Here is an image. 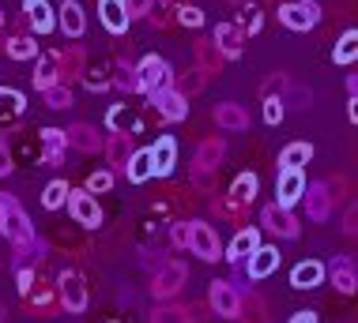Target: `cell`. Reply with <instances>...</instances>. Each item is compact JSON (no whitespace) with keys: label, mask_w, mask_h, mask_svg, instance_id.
Returning a JSON list of instances; mask_svg holds the SVG:
<instances>
[{"label":"cell","mask_w":358,"mask_h":323,"mask_svg":"<svg viewBox=\"0 0 358 323\" xmlns=\"http://www.w3.org/2000/svg\"><path fill=\"white\" fill-rule=\"evenodd\" d=\"M23 301H27V308H31L34 316H57V312H61L57 282H50L42 271H34V275H31V282H27V290H23Z\"/></svg>","instance_id":"2"},{"label":"cell","mask_w":358,"mask_h":323,"mask_svg":"<svg viewBox=\"0 0 358 323\" xmlns=\"http://www.w3.org/2000/svg\"><path fill=\"white\" fill-rule=\"evenodd\" d=\"M279 23L287 31H313L321 23V4L317 0H283L279 4Z\"/></svg>","instance_id":"6"},{"label":"cell","mask_w":358,"mask_h":323,"mask_svg":"<svg viewBox=\"0 0 358 323\" xmlns=\"http://www.w3.org/2000/svg\"><path fill=\"white\" fill-rule=\"evenodd\" d=\"M215 124L222 132H245L249 128V110L241 102H222V105H215Z\"/></svg>","instance_id":"25"},{"label":"cell","mask_w":358,"mask_h":323,"mask_svg":"<svg viewBox=\"0 0 358 323\" xmlns=\"http://www.w3.org/2000/svg\"><path fill=\"white\" fill-rule=\"evenodd\" d=\"M309 98H313V94H309V87H294V83H287V91L279 94V102H290L294 110H306Z\"/></svg>","instance_id":"48"},{"label":"cell","mask_w":358,"mask_h":323,"mask_svg":"<svg viewBox=\"0 0 358 323\" xmlns=\"http://www.w3.org/2000/svg\"><path fill=\"white\" fill-rule=\"evenodd\" d=\"M166 4H170V0H166Z\"/></svg>","instance_id":"63"},{"label":"cell","mask_w":358,"mask_h":323,"mask_svg":"<svg viewBox=\"0 0 358 323\" xmlns=\"http://www.w3.org/2000/svg\"><path fill=\"white\" fill-rule=\"evenodd\" d=\"M189 252H196L204 263H215L222 256V241L208 222H189Z\"/></svg>","instance_id":"8"},{"label":"cell","mask_w":358,"mask_h":323,"mask_svg":"<svg viewBox=\"0 0 358 323\" xmlns=\"http://www.w3.org/2000/svg\"><path fill=\"white\" fill-rule=\"evenodd\" d=\"M215 173L219 170H204V165H192V184L200 192H215Z\"/></svg>","instance_id":"52"},{"label":"cell","mask_w":358,"mask_h":323,"mask_svg":"<svg viewBox=\"0 0 358 323\" xmlns=\"http://www.w3.org/2000/svg\"><path fill=\"white\" fill-rule=\"evenodd\" d=\"M264 121H268V124H279V121H283V102H279V98H264Z\"/></svg>","instance_id":"55"},{"label":"cell","mask_w":358,"mask_h":323,"mask_svg":"<svg viewBox=\"0 0 358 323\" xmlns=\"http://www.w3.org/2000/svg\"><path fill=\"white\" fill-rule=\"evenodd\" d=\"M0 38H4V12H0ZM0 49H4V45H0Z\"/></svg>","instance_id":"60"},{"label":"cell","mask_w":358,"mask_h":323,"mask_svg":"<svg viewBox=\"0 0 358 323\" xmlns=\"http://www.w3.org/2000/svg\"><path fill=\"white\" fill-rule=\"evenodd\" d=\"M143 19H148L155 31H162V27H170V23H173V8H170V4H159V0H155V8H151V12L143 15Z\"/></svg>","instance_id":"50"},{"label":"cell","mask_w":358,"mask_h":323,"mask_svg":"<svg viewBox=\"0 0 358 323\" xmlns=\"http://www.w3.org/2000/svg\"><path fill=\"white\" fill-rule=\"evenodd\" d=\"M306 192V173L302 170H279L275 177V203L279 207H294Z\"/></svg>","instance_id":"11"},{"label":"cell","mask_w":358,"mask_h":323,"mask_svg":"<svg viewBox=\"0 0 358 323\" xmlns=\"http://www.w3.org/2000/svg\"><path fill=\"white\" fill-rule=\"evenodd\" d=\"M136 68V91L140 94H148V98H155L159 91H166L170 87V64L162 61L159 53H148V57H140V64H132Z\"/></svg>","instance_id":"5"},{"label":"cell","mask_w":358,"mask_h":323,"mask_svg":"<svg viewBox=\"0 0 358 323\" xmlns=\"http://www.w3.org/2000/svg\"><path fill=\"white\" fill-rule=\"evenodd\" d=\"M343 233L355 237V207H347V214H343Z\"/></svg>","instance_id":"57"},{"label":"cell","mask_w":358,"mask_h":323,"mask_svg":"<svg viewBox=\"0 0 358 323\" xmlns=\"http://www.w3.org/2000/svg\"><path fill=\"white\" fill-rule=\"evenodd\" d=\"M192 57H196V68L208 75V80H211V75H219L222 64H227V57L215 49L211 38H196V42H192Z\"/></svg>","instance_id":"21"},{"label":"cell","mask_w":358,"mask_h":323,"mask_svg":"<svg viewBox=\"0 0 358 323\" xmlns=\"http://www.w3.org/2000/svg\"><path fill=\"white\" fill-rule=\"evenodd\" d=\"M241 8H245V12H238L234 23H238V31L249 38V34H257V31H260V23H264V19H260V12H257L253 4H241Z\"/></svg>","instance_id":"46"},{"label":"cell","mask_w":358,"mask_h":323,"mask_svg":"<svg viewBox=\"0 0 358 323\" xmlns=\"http://www.w3.org/2000/svg\"><path fill=\"white\" fill-rule=\"evenodd\" d=\"M80 80H83L87 91H94V94L110 91V87H113V57H102V61H87L83 72H80Z\"/></svg>","instance_id":"15"},{"label":"cell","mask_w":358,"mask_h":323,"mask_svg":"<svg viewBox=\"0 0 358 323\" xmlns=\"http://www.w3.org/2000/svg\"><path fill=\"white\" fill-rule=\"evenodd\" d=\"M211 42H215V49L227 61H234V57L245 53V34L238 31V23H219L215 34H211Z\"/></svg>","instance_id":"19"},{"label":"cell","mask_w":358,"mask_h":323,"mask_svg":"<svg viewBox=\"0 0 358 323\" xmlns=\"http://www.w3.org/2000/svg\"><path fill=\"white\" fill-rule=\"evenodd\" d=\"M0 320H4V308H0Z\"/></svg>","instance_id":"62"},{"label":"cell","mask_w":358,"mask_h":323,"mask_svg":"<svg viewBox=\"0 0 358 323\" xmlns=\"http://www.w3.org/2000/svg\"><path fill=\"white\" fill-rule=\"evenodd\" d=\"M151 102H155V117H159V121H170L173 124V121H185V117H189V98H181L173 87L159 91Z\"/></svg>","instance_id":"13"},{"label":"cell","mask_w":358,"mask_h":323,"mask_svg":"<svg viewBox=\"0 0 358 323\" xmlns=\"http://www.w3.org/2000/svg\"><path fill=\"white\" fill-rule=\"evenodd\" d=\"M0 233H4V203H0Z\"/></svg>","instance_id":"59"},{"label":"cell","mask_w":358,"mask_h":323,"mask_svg":"<svg viewBox=\"0 0 358 323\" xmlns=\"http://www.w3.org/2000/svg\"><path fill=\"white\" fill-rule=\"evenodd\" d=\"M31 75H34V91H50L53 83H61V72H57V49L38 57V64H34Z\"/></svg>","instance_id":"34"},{"label":"cell","mask_w":358,"mask_h":323,"mask_svg":"<svg viewBox=\"0 0 358 323\" xmlns=\"http://www.w3.org/2000/svg\"><path fill=\"white\" fill-rule=\"evenodd\" d=\"M227 4H238L241 8V4H249V0H227Z\"/></svg>","instance_id":"61"},{"label":"cell","mask_w":358,"mask_h":323,"mask_svg":"<svg viewBox=\"0 0 358 323\" xmlns=\"http://www.w3.org/2000/svg\"><path fill=\"white\" fill-rule=\"evenodd\" d=\"M45 94V105H50V110H69L72 105V91L64 83H53L50 91H42Z\"/></svg>","instance_id":"47"},{"label":"cell","mask_w":358,"mask_h":323,"mask_svg":"<svg viewBox=\"0 0 358 323\" xmlns=\"http://www.w3.org/2000/svg\"><path fill=\"white\" fill-rule=\"evenodd\" d=\"M302 200H306V218L309 222H328V214H332V195H328L324 181L306 184Z\"/></svg>","instance_id":"16"},{"label":"cell","mask_w":358,"mask_h":323,"mask_svg":"<svg viewBox=\"0 0 358 323\" xmlns=\"http://www.w3.org/2000/svg\"><path fill=\"white\" fill-rule=\"evenodd\" d=\"M132 151H136V147H132L129 132H110V140L102 143V154H106V162H110V173H124Z\"/></svg>","instance_id":"12"},{"label":"cell","mask_w":358,"mask_h":323,"mask_svg":"<svg viewBox=\"0 0 358 323\" xmlns=\"http://www.w3.org/2000/svg\"><path fill=\"white\" fill-rule=\"evenodd\" d=\"M64 140H69V147H76L80 154H102V135L94 132V124H72V128H64Z\"/></svg>","instance_id":"20"},{"label":"cell","mask_w":358,"mask_h":323,"mask_svg":"<svg viewBox=\"0 0 358 323\" xmlns=\"http://www.w3.org/2000/svg\"><path fill=\"white\" fill-rule=\"evenodd\" d=\"M124 177H129L132 184L151 181V177H155V170H151V151H132L129 165H124Z\"/></svg>","instance_id":"38"},{"label":"cell","mask_w":358,"mask_h":323,"mask_svg":"<svg viewBox=\"0 0 358 323\" xmlns=\"http://www.w3.org/2000/svg\"><path fill=\"white\" fill-rule=\"evenodd\" d=\"M257 244H260V233L245 226V230H238V233H234V241H230V248L222 252V256L234 263V267H245V260L257 252Z\"/></svg>","instance_id":"24"},{"label":"cell","mask_w":358,"mask_h":323,"mask_svg":"<svg viewBox=\"0 0 358 323\" xmlns=\"http://www.w3.org/2000/svg\"><path fill=\"white\" fill-rule=\"evenodd\" d=\"M227 195H230L234 203H241V207H249V203L257 200V173H249V170H245V173H238Z\"/></svg>","instance_id":"37"},{"label":"cell","mask_w":358,"mask_h":323,"mask_svg":"<svg viewBox=\"0 0 358 323\" xmlns=\"http://www.w3.org/2000/svg\"><path fill=\"white\" fill-rule=\"evenodd\" d=\"M4 53L12 57V61H34V57H38L34 34H15V38H8V42H4Z\"/></svg>","instance_id":"39"},{"label":"cell","mask_w":358,"mask_h":323,"mask_svg":"<svg viewBox=\"0 0 358 323\" xmlns=\"http://www.w3.org/2000/svg\"><path fill=\"white\" fill-rule=\"evenodd\" d=\"M287 75L283 72H275V75H268V80L264 83H260V98H279V94H283L287 91Z\"/></svg>","instance_id":"51"},{"label":"cell","mask_w":358,"mask_h":323,"mask_svg":"<svg viewBox=\"0 0 358 323\" xmlns=\"http://www.w3.org/2000/svg\"><path fill=\"white\" fill-rule=\"evenodd\" d=\"M27 113V98L15 87H0V124H15Z\"/></svg>","instance_id":"32"},{"label":"cell","mask_w":358,"mask_h":323,"mask_svg":"<svg viewBox=\"0 0 358 323\" xmlns=\"http://www.w3.org/2000/svg\"><path fill=\"white\" fill-rule=\"evenodd\" d=\"M106 124H110V132L136 135V132H143V113H136L129 102H121V105H113V110L106 113Z\"/></svg>","instance_id":"26"},{"label":"cell","mask_w":358,"mask_h":323,"mask_svg":"<svg viewBox=\"0 0 358 323\" xmlns=\"http://www.w3.org/2000/svg\"><path fill=\"white\" fill-rule=\"evenodd\" d=\"M15 170V158H12V147L0 140V177H8V173Z\"/></svg>","instance_id":"56"},{"label":"cell","mask_w":358,"mask_h":323,"mask_svg":"<svg viewBox=\"0 0 358 323\" xmlns=\"http://www.w3.org/2000/svg\"><path fill=\"white\" fill-rule=\"evenodd\" d=\"M324 275L332 278V286L340 290V293H355V286H358V271H355V260L351 256H336L324 267Z\"/></svg>","instance_id":"23"},{"label":"cell","mask_w":358,"mask_h":323,"mask_svg":"<svg viewBox=\"0 0 358 323\" xmlns=\"http://www.w3.org/2000/svg\"><path fill=\"white\" fill-rule=\"evenodd\" d=\"M355 57H358V31H343L332 49V61L347 68V64H355Z\"/></svg>","instance_id":"40"},{"label":"cell","mask_w":358,"mask_h":323,"mask_svg":"<svg viewBox=\"0 0 358 323\" xmlns=\"http://www.w3.org/2000/svg\"><path fill=\"white\" fill-rule=\"evenodd\" d=\"M211 211H215L219 218H227V222H245V211H249V207L234 203L230 195H219V200H211Z\"/></svg>","instance_id":"43"},{"label":"cell","mask_w":358,"mask_h":323,"mask_svg":"<svg viewBox=\"0 0 358 323\" xmlns=\"http://www.w3.org/2000/svg\"><path fill=\"white\" fill-rule=\"evenodd\" d=\"M99 15H102V27L110 31L113 38H121L129 31V12H124V0H99Z\"/></svg>","instance_id":"27"},{"label":"cell","mask_w":358,"mask_h":323,"mask_svg":"<svg viewBox=\"0 0 358 323\" xmlns=\"http://www.w3.org/2000/svg\"><path fill=\"white\" fill-rule=\"evenodd\" d=\"M69 211H72V222L83 230H99L102 226V207L91 192H69Z\"/></svg>","instance_id":"9"},{"label":"cell","mask_w":358,"mask_h":323,"mask_svg":"<svg viewBox=\"0 0 358 323\" xmlns=\"http://www.w3.org/2000/svg\"><path fill=\"white\" fill-rule=\"evenodd\" d=\"M113 87L124 94L136 91V68H132L129 61H113Z\"/></svg>","instance_id":"44"},{"label":"cell","mask_w":358,"mask_h":323,"mask_svg":"<svg viewBox=\"0 0 358 323\" xmlns=\"http://www.w3.org/2000/svg\"><path fill=\"white\" fill-rule=\"evenodd\" d=\"M151 323H192V316H189V308L185 305H159L151 312Z\"/></svg>","instance_id":"42"},{"label":"cell","mask_w":358,"mask_h":323,"mask_svg":"<svg viewBox=\"0 0 358 323\" xmlns=\"http://www.w3.org/2000/svg\"><path fill=\"white\" fill-rule=\"evenodd\" d=\"M260 222H264V230H272L275 237H287V241H294L302 233V222L290 214V207H279V203H268L260 211Z\"/></svg>","instance_id":"10"},{"label":"cell","mask_w":358,"mask_h":323,"mask_svg":"<svg viewBox=\"0 0 358 323\" xmlns=\"http://www.w3.org/2000/svg\"><path fill=\"white\" fill-rule=\"evenodd\" d=\"M23 12H27V23H31L34 34L57 31V12L50 8V0H23Z\"/></svg>","instance_id":"22"},{"label":"cell","mask_w":358,"mask_h":323,"mask_svg":"<svg viewBox=\"0 0 358 323\" xmlns=\"http://www.w3.org/2000/svg\"><path fill=\"white\" fill-rule=\"evenodd\" d=\"M0 203H4V237L12 241L15 248V260H42L45 256V244L42 237L34 233V222L27 218V211L19 207L12 195H0Z\"/></svg>","instance_id":"1"},{"label":"cell","mask_w":358,"mask_h":323,"mask_svg":"<svg viewBox=\"0 0 358 323\" xmlns=\"http://www.w3.org/2000/svg\"><path fill=\"white\" fill-rule=\"evenodd\" d=\"M279 248L275 244H257V252L245 260V275L253 278V282H260V278H268V275H275V267H279Z\"/></svg>","instance_id":"14"},{"label":"cell","mask_w":358,"mask_h":323,"mask_svg":"<svg viewBox=\"0 0 358 323\" xmlns=\"http://www.w3.org/2000/svg\"><path fill=\"white\" fill-rule=\"evenodd\" d=\"M321 282H324V263H317V260H302L290 271V286L294 290H313V286H321Z\"/></svg>","instance_id":"33"},{"label":"cell","mask_w":358,"mask_h":323,"mask_svg":"<svg viewBox=\"0 0 358 323\" xmlns=\"http://www.w3.org/2000/svg\"><path fill=\"white\" fill-rule=\"evenodd\" d=\"M170 241H173V248H189V222L173 218V226H170Z\"/></svg>","instance_id":"53"},{"label":"cell","mask_w":358,"mask_h":323,"mask_svg":"<svg viewBox=\"0 0 358 323\" xmlns=\"http://www.w3.org/2000/svg\"><path fill=\"white\" fill-rule=\"evenodd\" d=\"M151 151V170H155V177H170L173 173V165H178V140L173 135H162L155 147H148Z\"/></svg>","instance_id":"18"},{"label":"cell","mask_w":358,"mask_h":323,"mask_svg":"<svg viewBox=\"0 0 358 323\" xmlns=\"http://www.w3.org/2000/svg\"><path fill=\"white\" fill-rule=\"evenodd\" d=\"M110 188H113V173H110V170H94V173H87V192H91V195L110 192Z\"/></svg>","instance_id":"49"},{"label":"cell","mask_w":358,"mask_h":323,"mask_svg":"<svg viewBox=\"0 0 358 323\" xmlns=\"http://www.w3.org/2000/svg\"><path fill=\"white\" fill-rule=\"evenodd\" d=\"M57 27H61L69 38H83L87 31V15H83V8L76 4V0H64L61 4V12H57Z\"/></svg>","instance_id":"30"},{"label":"cell","mask_w":358,"mask_h":323,"mask_svg":"<svg viewBox=\"0 0 358 323\" xmlns=\"http://www.w3.org/2000/svg\"><path fill=\"white\" fill-rule=\"evenodd\" d=\"M290 323H317V316H313V312H294Z\"/></svg>","instance_id":"58"},{"label":"cell","mask_w":358,"mask_h":323,"mask_svg":"<svg viewBox=\"0 0 358 323\" xmlns=\"http://www.w3.org/2000/svg\"><path fill=\"white\" fill-rule=\"evenodd\" d=\"M313 158V143L298 140V143H287L279 151V170H302V165Z\"/></svg>","instance_id":"35"},{"label":"cell","mask_w":358,"mask_h":323,"mask_svg":"<svg viewBox=\"0 0 358 323\" xmlns=\"http://www.w3.org/2000/svg\"><path fill=\"white\" fill-rule=\"evenodd\" d=\"M57 297H61V308L72 312V316L87 312V305H91V290H87V282L76 267H64L61 275H57Z\"/></svg>","instance_id":"3"},{"label":"cell","mask_w":358,"mask_h":323,"mask_svg":"<svg viewBox=\"0 0 358 323\" xmlns=\"http://www.w3.org/2000/svg\"><path fill=\"white\" fill-rule=\"evenodd\" d=\"M238 320L241 323H272V305L260 293H245L238 305Z\"/></svg>","instance_id":"29"},{"label":"cell","mask_w":358,"mask_h":323,"mask_svg":"<svg viewBox=\"0 0 358 323\" xmlns=\"http://www.w3.org/2000/svg\"><path fill=\"white\" fill-rule=\"evenodd\" d=\"M222 154H227V147H222V140H215V135H208V140H200L192 165H204V170H219Z\"/></svg>","instance_id":"36"},{"label":"cell","mask_w":358,"mask_h":323,"mask_svg":"<svg viewBox=\"0 0 358 323\" xmlns=\"http://www.w3.org/2000/svg\"><path fill=\"white\" fill-rule=\"evenodd\" d=\"M155 8V0H124V12H129V19H143Z\"/></svg>","instance_id":"54"},{"label":"cell","mask_w":358,"mask_h":323,"mask_svg":"<svg viewBox=\"0 0 358 323\" xmlns=\"http://www.w3.org/2000/svg\"><path fill=\"white\" fill-rule=\"evenodd\" d=\"M64 151H69V140H64V128H42L38 132V154H42L45 165H61Z\"/></svg>","instance_id":"17"},{"label":"cell","mask_w":358,"mask_h":323,"mask_svg":"<svg viewBox=\"0 0 358 323\" xmlns=\"http://www.w3.org/2000/svg\"><path fill=\"white\" fill-rule=\"evenodd\" d=\"M204 83H208V75L200 72L196 64L185 68V72H173V75H170V87H173L181 98H196L200 91H204Z\"/></svg>","instance_id":"31"},{"label":"cell","mask_w":358,"mask_h":323,"mask_svg":"<svg viewBox=\"0 0 358 323\" xmlns=\"http://www.w3.org/2000/svg\"><path fill=\"white\" fill-rule=\"evenodd\" d=\"M238 305H241V290L230 278H215L208 290V308L222 320H238Z\"/></svg>","instance_id":"7"},{"label":"cell","mask_w":358,"mask_h":323,"mask_svg":"<svg viewBox=\"0 0 358 323\" xmlns=\"http://www.w3.org/2000/svg\"><path fill=\"white\" fill-rule=\"evenodd\" d=\"M69 184H64V181H50V184H45V188H42V207L45 211H61L64 207V203H69Z\"/></svg>","instance_id":"41"},{"label":"cell","mask_w":358,"mask_h":323,"mask_svg":"<svg viewBox=\"0 0 358 323\" xmlns=\"http://www.w3.org/2000/svg\"><path fill=\"white\" fill-rule=\"evenodd\" d=\"M185 282H189L185 263L181 260H162L159 271L151 275V297L155 301H170V297H178V293L185 290Z\"/></svg>","instance_id":"4"},{"label":"cell","mask_w":358,"mask_h":323,"mask_svg":"<svg viewBox=\"0 0 358 323\" xmlns=\"http://www.w3.org/2000/svg\"><path fill=\"white\" fill-rule=\"evenodd\" d=\"M173 23H181V27H204V12H200L196 4H173Z\"/></svg>","instance_id":"45"},{"label":"cell","mask_w":358,"mask_h":323,"mask_svg":"<svg viewBox=\"0 0 358 323\" xmlns=\"http://www.w3.org/2000/svg\"><path fill=\"white\" fill-rule=\"evenodd\" d=\"M83 64H87V53H83L80 45H69V49H57V72H61V83H64V87H69L72 80H80Z\"/></svg>","instance_id":"28"}]
</instances>
